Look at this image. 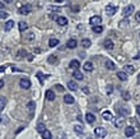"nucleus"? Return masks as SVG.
<instances>
[{
    "label": "nucleus",
    "mask_w": 140,
    "mask_h": 139,
    "mask_svg": "<svg viewBox=\"0 0 140 139\" xmlns=\"http://www.w3.org/2000/svg\"><path fill=\"white\" fill-rule=\"evenodd\" d=\"M94 134H96L98 138H104V137L107 135V130L104 129V128H102V126H98V128L94 129Z\"/></svg>",
    "instance_id": "obj_1"
},
{
    "label": "nucleus",
    "mask_w": 140,
    "mask_h": 139,
    "mask_svg": "<svg viewBox=\"0 0 140 139\" xmlns=\"http://www.w3.org/2000/svg\"><path fill=\"white\" fill-rule=\"evenodd\" d=\"M19 86L23 90H30L31 88V80L28 78H22L19 80Z\"/></svg>",
    "instance_id": "obj_2"
},
{
    "label": "nucleus",
    "mask_w": 140,
    "mask_h": 139,
    "mask_svg": "<svg viewBox=\"0 0 140 139\" xmlns=\"http://www.w3.org/2000/svg\"><path fill=\"white\" fill-rule=\"evenodd\" d=\"M101 22H102V18L98 17V15H94L89 19V23L92 27H96V26H101Z\"/></svg>",
    "instance_id": "obj_3"
},
{
    "label": "nucleus",
    "mask_w": 140,
    "mask_h": 139,
    "mask_svg": "<svg viewBox=\"0 0 140 139\" xmlns=\"http://www.w3.org/2000/svg\"><path fill=\"white\" fill-rule=\"evenodd\" d=\"M102 116H103V119L107 120V121H113V120H115V116L111 114L110 111H103V112H102Z\"/></svg>",
    "instance_id": "obj_4"
},
{
    "label": "nucleus",
    "mask_w": 140,
    "mask_h": 139,
    "mask_svg": "<svg viewBox=\"0 0 140 139\" xmlns=\"http://www.w3.org/2000/svg\"><path fill=\"white\" fill-rule=\"evenodd\" d=\"M31 5H23V7H20L19 8V13L20 14H23V15H27V14H30L31 12Z\"/></svg>",
    "instance_id": "obj_5"
},
{
    "label": "nucleus",
    "mask_w": 140,
    "mask_h": 139,
    "mask_svg": "<svg viewBox=\"0 0 140 139\" xmlns=\"http://www.w3.org/2000/svg\"><path fill=\"white\" fill-rule=\"evenodd\" d=\"M106 12H107V14H108V15H113V14L117 12V8H116V7H113V5H111V4H108V5L106 7Z\"/></svg>",
    "instance_id": "obj_6"
},
{
    "label": "nucleus",
    "mask_w": 140,
    "mask_h": 139,
    "mask_svg": "<svg viewBox=\"0 0 140 139\" xmlns=\"http://www.w3.org/2000/svg\"><path fill=\"white\" fill-rule=\"evenodd\" d=\"M134 5H127L125 9H124V12H122V14H124V17H127V15H130L131 13L134 12Z\"/></svg>",
    "instance_id": "obj_7"
},
{
    "label": "nucleus",
    "mask_w": 140,
    "mask_h": 139,
    "mask_svg": "<svg viewBox=\"0 0 140 139\" xmlns=\"http://www.w3.org/2000/svg\"><path fill=\"white\" fill-rule=\"evenodd\" d=\"M134 134H135V128H132V126H127V128L125 129V135H126V137H129V138H130V137H132Z\"/></svg>",
    "instance_id": "obj_8"
},
{
    "label": "nucleus",
    "mask_w": 140,
    "mask_h": 139,
    "mask_svg": "<svg viewBox=\"0 0 140 139\" xmlns=\"http://www.w3.org/2000/svg\"><path fill=\"white\" fill-rule=\"evenodd\" d=\"M74 101H75V99H74V97H73L71 94H65V96H64V102L68 103V105L74 103Z\"/></svg>",
    "instance_id": "obj_9"
},
{
    "label": "nucleus",
    "mask_w": 140,
    "mask_h": 139,
    "mask_svg": "<svg viewBox=\"0 0 140 139\" xmlns=\"http://www.w3.org/2000/svg\"><path fill=\"white\" fill-rule=\"evenodd\" d=\"M77 46H78V42H77V40H74V38L69 40L68 43H66V47H69V49H75Z\"/></svg>",
    "instance_id": "obj_10"
},
{
    "label": "nucleus",
    "mask_w": 140,
    "mask_h": 139,
    "mask_svg": "<svg viewBox=\"0 0 140 139\" xmlns=\"http://www.w3.org/2000/svg\"><path fill=\"white\" fill-rule=\"evenodd\" d=\"M134 71H135V68L132 65H125L124 66V73H126V74H132Z\"/></svg>",
    "instance_id": "obj_11"
},
{
    "label": "nucleus",
    "mask_w": 140,
    "mask_h": 139,
    "mask_svg": "<svg viewBox=\"0 0 140 139\" xmlns=\"http://www.w3.org/2000/svg\"><path fill=\"white\" fill-rule=\"evenodd\" d=\"M103 46H104V49L112 50L113 49V42H112L111 40H106L104 42H103Z\"/></svg>",
    "instance_id": "obj_12"
},
{
    "label": "nucleus",
    "mask_w": 140,
    "mask_h": 139,
    "mask_svg": "<svg viewBox=\"0 0 140 139\" xmlns=\"http://www.w3.org/2000/svg\"><path fill=\"white\" fill-rule=\"evenodd\" d=\"M68 88H69L70 91H77L78 90V84H77L74 80H70L69 83H68Z\"/></svg>",
    "instance_id": "obj_13"
},
{
    "label": "nucleus",
    "mask_w": 140,
    "mask_h": 139,
    "mask_svg": "<svg viewBox=\"0 0 140 139\" xmlns=\"http://www.w3.org/2000/svg\"><path fill=\"white\" fill-rule=\"evenodd\" d=\"M85 120H87V123H89V124H92V123H94L96 121V116L93 115V114H87L85 115Z\"/></svg>",
    "instance_id": "obj_14"
},
{
    "label": "nucleus",
    "mask_w": 140,
    "mask_h": 139,
    "mask_svg": "<svg viewBox=\"0 0 140 139\" xmlns=\"http://www.w3.org/2000/svg\"><path fill=\"white\" fill-rule=\"evenodd\" d=\"M46 98L49 99V101H54L55 99V93L51 90H47L46 91Z\"/></svg>",
    "instance_id": "obj_15"
},
{
    "label": "nucleus",
    "mask_w": 140,
    "mask_h": 139,
    "mask_svg": "<svg viewBox=\"0 0 140 139\" xmlns=\"http://www.w3.org/2000/svg\"><path fill=\"white\" fill-rule=\"evenodd\" d=\"M79 66H80V63L78 61V60H71V61H70V68H71V69L77 70Z\"/></svg>",
    "instance_id": "obj_16"
},
{
    "label": "nucleus",
    "mask_w": 140,
    "mask_h": 139,
    "mask_svg": "<svg viewBox=\"0 0 140 139\" xmlns=\"http://www.w3.org/2000/svg\"><path fill=\"white\" fill-rule=\"evenodd\" d=\"M73 77H74L75 79H78V80H81L83 78H84V75H83V74L80 73L79 70H75V71L73 73Z\"/></svg>",
    "instance_id": "obj_17"
},
{
    "label": "nucleus",
    "mask_w": 140,
    "mask_h": 139,
    "mask_svg": "<svg viewBox=\"0 0 140 139\" xmlns=\"http://www.w3.org/2000/svg\"><path fill=\"white\" fill-rule=\"evenodd\" d=\"M56 22H57L60 26H66V24H68V19H66L65 17H59V18L56 19Z\"/></svg>",
    "instance_id": "obj_18"
},
{
    "label": "nucleus",
    "mask_w": 140,
    "mask_h": 139,
    "mask_svg": "<svg viewBox=\"0 0 140 139\" xmlns=\"http://www.w3.org/2000/svg\"><path fill=\"white\" fill-rule=\"evenodd\" d=\"M50 75H43V73L42 71H38L37 73V78L40 79V83L41 84H43V80H45V78H49Z\"/></svg>",
    "instance_id": "obj_19"
},
{
    "label": "nucleus",
    "mask_w": 140,
    "mask_h": 139,
    "mask_svg": "<svg viewBox=\"0 0 140 139\" xmlns=\"http://www.w3.org/2000/svg\"><path fill=\"white\" fill-rule=\"evenodd\" d=\"M5 105H7V98L5 97H0V112L4 110V107H5Z\"/></svg>",
    "instance_id": "obj_20"
},
{
    "label": "nucleus",
    "mask_w": 140,
    "mask_h": 139,
    "mask_svg": "<svg viewBox=\"0 0 140 139\" xmlns=\"http://www.w3.org/2000/svg\"><path fill=\"white\" fill-rule=\"evenodd\" d=\"M57 45H59V40L57 38H50V41H49V46L50 47H55Z\"/></svg>",
    "instance_id": "obj_21"
},
{
    "label": "nucleus",
    "mask_w": 140,
    "mask_h": 139,
    "mask_svg": "<svg viewBox=\"0 0 140 139\" xmlns=\"http://www.w3.org/2000/svg\"><path fill=\"white\" fill-rule=\"evenodd\" d=\"M106 68L110 70H113L115 68H116V65H115V63L113 61H111V60H108V61H106Z\"/></svg>",
    "instance_id": "obj_22"
},
{
    "label": "nucleus",
    "mask_w": 140,
    "mask_h": 139,
    "mask_svg": "<svg viewBox=\"0 0 140 139\" xmlns=\"http://www.w3.org/2000/svg\"><path fill=\"white\" fill-rule=\"evenodd\" d=\"M13 26H14V22H13V20H9V22L5 23V27H4V28H5L7 32H9V31L13 28Z\"/></svg>",
    "instance_id": "obj_23"
},
{
    "label": "nucleus",
    "mask_w": 140,
    "mask_h": 139,
    "mask_svg": "<svg viewBox=\"0 0 140 139\" xmlns=\"http://www.w3.org/2000/svg\"><path fill=\"white\" fill-rule=\"evenodd\" d=\"M41 135H42V138H43V139H52V134H51L49 130H45Z\"/></svg>",
    "instance_id": "obj_24"
},
{
    "label": "nucleus",
    "mask_w": 140,
    "mask_h": 139,
    "mask_svg": "<svg viewBox=\"0 0 140 139\" xmlns=\"http://www.w3.org/2000/svg\"><path fill=\"white\" fill-rule=\"evenodd\" d=\"M28 28V24L26 22H19V32H24Z\"/></svg>",
    "instance_id": "obj_25"
},
{
    "label": "nucleus",
    "mask_w": 140,
    "mask_h": 139,
    "mask_svg": "<svg viewBox=\"0 0 140 139\" xmlns=\"http://www.w3.org/2000/svg\"><path fill=\"white\" fill-rule=\"evenodd\" d=\"M124 123H125L124 118H120V119L115 120V125H116V128H121V126L124 125Z\"/></svg>",
    "instance_id": "obj_26"
},
{
    "label": "nucleus",
    "mask_w": 140,
    "mask_h": 139,
    "mask_svg": "<svg viewBox=\"0 0 140 139\" xmlns=\"http://www.w3.org/2000/svg\"><path fill=\"white\" fill-rule=\"evenodd\" d=\"M83 68H84L85 71H92V70H93V64H92V63H85Z\"/></svg>",
    "instance_id": "obj_27"
},
{
    "label": "nucleus",
    "mask_w": 140,
    "mask_h": 139,
    "mask_svg": "<svg viewBox=\"0 0 140 139\" xmlns=\"http://www.w3.org/2000/svg\"><path fill=\"white\" fill-rule=\"evenodd\" d=\"M117 77H119V79L124 80V82L127 79V74H126V73H124V71H120V73H117Z\"/></svg>",
    "instance_id": "obj_28"
},
{
    "label": "nucleus",
    "mask_w": 140,
    "mask_h": 139,
    "mask_svg": "<svg viewBox=\"0 0 140 139\" xmlns=\"http://www.w3.org/2000/svg\"><path fill=\"white\" fill-rule=\"evenodd\" d=\"M81 46H83V47H85V49L90 47V40H88V38H84V40L81 41Z\"/></svg>",
    "instance_id": "obj_29"
},
{
    "label": "nucleus",
    "mask_w": 140,
    "mask_h": 139,
    "mask_svg": "<svg viewBox=\"0 0 140 139\" xmlns=\"http://www.w3.org/2000/svg\"><path fill=\"white\" fill-rule=\"evenodd\" d=\"M92 31L94 33H101V32H103V27L102 26H96V27H92Z\"/></svg>",
    "instance_id": "obj_30"
},
{
    "label": "nucleus",
    "mask_w": 140,
    "mask_h": 139,
    "mask_svg": "<svg viewBox=\"0 0 140 139\" xmlns=\"http://www.w3.org/2000/svg\"><path fill=\"white\" fill-rule=\"evenodd\" d=\"M49 63L50 64H57V58L55 56V55H51V56H49Z\"/></svg>",
    "instance_id": "obj_31"
},
{
    "label": "nucleus",
    "mask_w": 140,
    "mask_h": 139,
    "mask_svg": "<svg viewBox=\"0 0 140 139\" xmlns=\"http://www.w3.org/2000/svg\"><path fill=\"white\" fill-rule=\"evenodd\" d=\"M74 130H75V131H77V133H83V131H84V128H83V125H79V124H77V125H75V126H74Z\"/></svg>",
    "instance_id": "obj_32"
},
{
    "label": "nucleus",
    "mask_w": 140,
    "mask_h": 139,
    "mask_svg": "<svg viewBox=\"0 0 140 139\" xmlns=\"http://www.w3.org/2000/svg\"><path fill=\"white\" fill-rule=\"evenodd\" d=\"M45 130H46V128H45V124H38V125H37V131H38L40 134H42Z\"/></svg>",
    "instance_id": "obj_33"
},
{
    "label": "nucleus",
    "mask_w": 140,
    "mask_h": 139,
    "mask_svg": "<svg viewBox=\"0 0 140 139\" xmlns=\"http://www.w3.org/2000/svg\"><path fill=\"white\" fill-rule=\"evenodd\" d=\"M119 111H120V115H122V116H126V115H129V114H130V111H129V110L124 109V107H121Z\"/></svg>",
    "instance_id": "obj_34"
},
{
    "label": "nucleus",
    "mask_w": 140,
    "mask_h": 139,
    "mask_svg": "<svg viewBox=\"0 0 140 139\" xmlns=\"http://www.w3.org/2000/svg\"><path fill=\"white\" fill-rule=\"evenodd\" d=\"M27 107H28V109L31 110V112H33V111H34V107H36V103H34L33 101H31V102H28Z\"/></svg>",
    "instance_id": "obj_35"
},
{
    "label": "nucleus",
    "mask_w": 140,
    "mask_h": 139,
    "mask_svg": "<svg viewBox=\"0 0 140 139\" xmlns=\"http://www.w3.org/2000/svg\"><path fill=\"white\" fill-rule=\"evenodd\" d=\"M49 10H51V12H60V8H57V7H52V5H50L49 7Z\"/></svg>",
    "instance_id": "obj_36"
},
{
    "label": "nucleus",
    "mask_w": 140,
    "mask_h": 139,
    "mask_svg": "<svg viewBox=\"0 0 140 139\" xmlns=\"http://www.w3.org/2000/svg\"><path fill=\"white\" fill-rule=\"evenodd\" d=\"M18 52H19V54H18V58H23V56H26V55H27V51H26V50H20V51H18Z\"/></svg>",
    "instance_id": "obj_37"
},
{
    "label": "nucleus",
    "mask_w": 140,
    "mask_h": 139,
    "mask_svg": "<svg viewBox=\"0 0 140 139\" xmlns=\"http://www.w3.org/2000/svg\"><path fill=\"white\" fill-rule=\"evenodd\" d=\"M4 18H8V13L7 12H0V19H4Z\"/></svg>",
    "instance_id": "obj_38"
},
{
    "label": "nucleus",
    "mask_w": 140,
    "mask_h": 139,
    "mask_svg": "<svg viewBox=\"0 0 140 139\" xmlns=\"http://www.w3.org/2000/svg\"><path fill=\"white\" fill-rule=\"evenodd\" d=\"M112 91H113V87H112V86H107V88H106L107 94H111V93H112Z\"/></svg>",
    "instance_id": "obj_39"
},
{
    "label": "nucleus",
    "mask_w": 140,
    "mask_h": 139,
    "mask_svg": "<svg viewBox=\"0 0 140 139\" xmlns=\"http://www.w3.org/2000/svg\"><path fill=\"white\" fill-rule=\"evenodd\" d=\"M122 97L125 99H130V94H129V92H124L122 93Z\"/></svg>",
    "instance_id": "obj_40"
},
{
    "label": "nucleus",
    "mask_w": 140,
    "mask_h": 139,
    "mask_svg": "<svg viewBox=\"0 0 140 139\" xmlns=\"http://www.w3.org/2000/svg\"><path fill=\"white\" fill-rule=\"evenodd\" d=\"M135 19H136V22H139V23H140V12H138V13H136V15H135Z\"/></svg>",
    "instance_id": "obj_41"
},
{
    "label": "nucleus",
    "mask_w": 140,
    "mask_h": 139,
    "mask_svg": "<svg viewBox=\"0 0 140 139\" xmlns=\"http://www.w3.org/2000/svg\"><path fill=\"white\" fill-rule=\"evenodd\" d=\"M56 90H57V91H61V92H62V91H64V87H62L61 84H57V86H56Z\"/></svg>",
    "instance_id": "obj_42"
},
{
    "label": "nucleus",
    "mask_w": 140,
    "mask_h": 139,
    "mask_svg": "<svg viewBox=\"0 0 140 139\" xmlns=\"http://www.w3.org/2000/svg\"><path fill=\"white\" fill-rule=\"evenodd\" d=\"M136 114L140 116V105H139V106H136Z\"/></svg>",
    "instance_id": "obj_43"
},
{
    "label": "nucleus",
    "mask_w": 140,
    "mask_h": 139,
    "mask_svg": "<svg viewBox=\"0 0 140 139\" xmlns=\"http://www.w3.org/2000/svg\"><path fill=\"white\" fill-rule=\"evenodd\" d=\"M3 86H4V80L0 79V88H3Z\"/></svg>",
    "instance_id": "obj_44"
},
{
    "label": "nucleus",
    "mask_w": 140,
    "mask_h": 139,
    "mask_svg": "<svg viewBox=\"0 0 140 139\" xmlns=\"http://www.w3.org/2000/svg\"><path fill=\"white\" fill-rule=\"evenodd\" d=\"M83 92H84V93H89V91H88V88H83Z\"/></svg>",
    "instance_id": "obj_45"
},
{
    "label": "nucleus",
    "mask_w": 140,
    "mask_h": 139,
    "mask_svg": "<svg viewBox=\"0 0 140 139\" xmlns=\"http://www.w3.org/2000/svg\"><path fill=\"white\" fill-rule=\"evenodd\" d=\"M5 70V66H0V73H3Z\"/></svg>",
    "instance_id": "obj_46"
},
{
    "label": "nucleus",
    "mask_w": 140,
    "mask_h": 139,
    "mask_svg": "<svg viewBox=\"0 0 140 139\" xmlns=\"http://www.w3.org/2000/svg\"><path fill=\"white\" fill-rule=\"evenodd\" d=\"M3 8H4V4H3V3L0 1V9H3Z\"/></svg>",
    "instance_id": "obj_47"
},
{
    "label": "nucleus",
    "mask_w": 140,
    "mask_h": 139,
    "mask_svg": "<svg viewBox=\"0 0 140 139\" xmlns=\"http://www.w3.org/2000/svg\"><path fill=\"white\" fill-rule=\"evenodd\" d=\"M4 1H5V3H8V4H10V3H11L13 0H4Z\"/></svg>",
    "instance_id": "obj_48"
},
{
    "label": "nucleus",
    "mask_w": 140,
    "mask_h": 139,
    "mask_svg": "<svg viewBox=\"0 0 140 139\" xmlns=\"http://www.w3.org/2000/svg\"><path fill=\"white\" fill-rule=\"evenodd\" d=\"M56 3H61V1H64V0H55Z\"/></svg>",
    "instance_id": "obj_49"
},
{
    "label": "nucleus",
    "mask_w": 140,
    "mask_h": 139,
    "mask_svg": "<svg viewBox=\"0 0 140 139\" xmlns=\"http://www.w3.org/2000/svg\"><path fill=\"white\" fill-rule=\"evenodd\" d=\"M138 82H139V83H140V74H139V75H138Z\"/></svg>",
    "instance_id": "obj_50"
},
{
    "label": "nucleus",
    "mask_w": 140,
    "mask_h": 139,
    "mask_svg": "<svg viewBox=\"0 0 140 139\" xmlns=\"http://www.w3.org/2000/svg\"><path fill=\"white\" fill-rule=\"evenodd\" d=\"M0 123H1V114H0Z\"/></svg>",
    "instance_id": "obj_51"
},
{
    "label": "nucleus",
    "mask_w": 140,
    "mask_h": 139,
    "mask_svg": "<svg viewBox=\"0 0 140 139\" xmlns=\"http://www.w3.org/2000/svg\"><path fill=\"white\" fill-rule=\"evenodd\" d=\"M87 139H93V138H87Z\"/></svg>",
    "instance_id": "obj_52"
}]
</instances>
